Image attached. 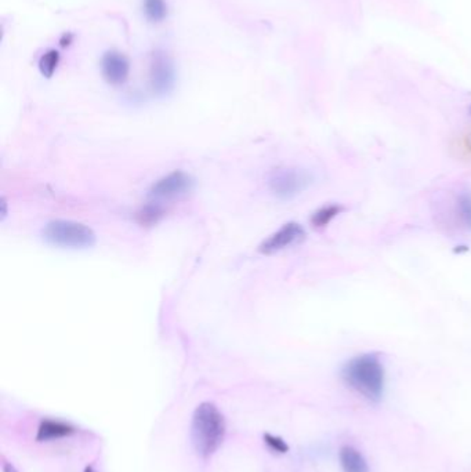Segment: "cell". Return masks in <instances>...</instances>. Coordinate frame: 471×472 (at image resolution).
<instances>
[{"label":"cell","instance_id":"cell-21","mask_svg":"<svg viewBox=\"0 0 471 472\" xmlns=\"http://www.w3.org/2000/svg\"><path fill=\"white\" fill-rule=\"evenodd\" d=\"M470 112H471V107H470Z\"/></svg>","mask_w":471,"mask_h":472},{"label":"cell","instance_id":"cell-8","mask_svg":"<svg viewBox=\"0 0 471 472\" xmlns=\"http://www.w3.org/2000/svg\"><path fill=\"white\" fill-rule=\"evenodd\" d=\"M101 70L108 83L119 86L128 80L130 64L123 54L118 51H108L101 58Z\"/></svg>","mask_w":471,"mask_h":472},{"label":"cell","instance_id":"cell-1","mask_svg":"<svg viewBox=\"0 0 471 472\" xmlns=\"http://www.w3.org/2000/svg\"><path fill=\"white\" fill-rule=\"evenodd\" d=\"M341 379L366 399L378 402L384 389V366L381 355L366 352L354 357L343 366Z\"/></svg>","mask_w":471,"mask_h":472},{"label":"cell","instance_id":"cell-15","mask_svg":"<svg viewBox=\"0 0 471 472\" xmlns=\"http://www.w3.org/2000/svg\"><path fill=\"white\" fill-rule=\"evenodd\" d=\"M60 53L57 50H48L39 60V70L45 78H51L58 67Z\"/></svg>","mask_w":471,"mask_h":472},{"label":"cell","instance_id":"cell-20","mask_svg":"<svg viewBox=\"0 0 471 472\" xmlns=\"http://www.w3.org/2000/svg\"><path fill=\"white\" fill-rule=\"evenodd\" d=\"M83 472H95V471H94V470H93L91 467H86V470H85V471Z\"/></svg>","mask_w":471,"mask_h":472},{"label":"cell","instance_id":"cell-19","mask_svg":"<svg viewBox=\"0 0 471 472\" xmlns=\"http://www.w3.org/2000/svg\"><path fill=\"white\" fill-rule=\"evenodd\" d=\"M3 472H19L11 464H9V463H4V466H3Z\"/></svg>","mask_w":471,"mask_h":472},{"label":"cell","instance_id":"cell-2","mask_svg":"<svg viewBox=\"0 0 471 472\" xmlns=\"http://www.w3.org/2000/svg\"><path fill=\"white\" fill-rule=\"evenodd\" d=\"M225 420L217 406L203 402L192 416L191 439L195 451L202 457H210L224 441Z\"/></svg>","mask_w":471,"mask_h":472},{"label":"cell","instance_id":"cell-10","mask_svg":"<svg viewBox=\"0 0 471 472\" xmlns=\"http://www.w3.org/2000/svg\"><path fill=\"white\" fill-rule=\"evenodd\" d=\"M76 432V428L72 427L71 424L58 421V420H50L46 419L42 420L38 428V435L36 441L38 442H50V441H57L61 438H67Z\"/></svg>","mask_w":471,"mask_h":472},{"label":"cell","instance_id":"cell-17","mask_svg":"<svg viewBox=\"0 0 471 472\" xmlns=\"http://www.w3.org/2000/svg\"><path fill=\"white\" fill-rule=\"evenodd\" d=\"M264 442H266V445L269 446V449L275 451V453H286L289 450V446L286 445V442L282 438L271 435V434L264 435Z\"/></svg>","mask_w":471,"mask_h":472},{"label":"cell","instance_id":"cell-11","mask_svg":"<svg viewBox=\"0 0 471 472\" xmlns=\"http://www.w3.org/2000/svg\"><path fill=\"white\" fill-rule=\"evenodd\" d=\"M340 463L344 472H369L363 456L351 446L340 450Z\"/></svg>","mask_w":471,"mask_h":472},{"label":"cell","instance_id":"cell-14","mask_svg":"<svg viewBox=\"0 0 471 472\" xmlns=\"http://www.w3.org/2000/svg\"><path fill=\"white\" fill-rule=\"evenodd\" d=\"M144 13L148 20L159 23L167 16V6L165 0H144Z\"/></svg>","mask_w":471,"mask_h":472},{"label":"cell","instance_id":"cell-13","mask_svg":"<svg viewBox=\"0 0 471 472\" xmlns=\"http://www.w3.org/2000/svg\"><path fill=\"white\" fill-rule=\"evenodd\" d=\"M450 150L453 157H457L459 160L471 162V127L453 138Z\"/></svg>","mask_w":471,"mask_h":472},{"label":"cell","instance_id":"cell-9","mask_svg":"<svg viewBox=\"0 0 471 472\" xmlns=\"http://www.w3.org/2000/svg\"><path fill=\"white\" fill-rule=\"evenodd\" d=\"M450 217L453 225L471 231V191H460L452 201Z\"/></svg>","mask_w":471,"mask_h":472},{"label":"cell","instance_id":"cell-16","mask_svg":"<svg viewBox=\"0 0 471 472\" xmlns=\"http://www.w3.org/2000/svg\"><path fill=\"white\" fill-rule=\"evenodd\" d=\"M162 216H163V209L157 203H151L144 209H141V211H138L137 219L140 224L154 225L162 219Z\"/></svg>","mask_w":471,"mask_h":472},{"label":"cell","instance_id":"cell-6","mask_svg":"<svg viewBox=\"0 0 471 472\" xmlns=\"http://www.w3.org/2000/svg\"><path fill=\"white\" fill-rule=\"evenodd\" d=\"M150 75H151L152 91L159 97L167 95L173 90L176 83V72L173 63L165 53L162 51L154 53Z\"/></svg>","mask_w":471,"mask_h":472},{"label":"cell","instance_id":"cell-3","mask_svg":"<svg viewBox=\"0 0 471 472\" xmlns=\"http://www.w3.org/2000/svg\"><path fill=\"white\" fill-rule=\"evenodd\" d=\"M42 234L48 243L60 248H86L95 243V234L91 228L68 220L50 221Z\"/></svg>","mask_w":471,"mask_h":472},{"label":"cell","instance_id":"cell-18","mask_svg":"<svg viewBox=\"0 0 471 472\" xmlns=\"http://www.w3.org/2000/svg\"><path fill=\"white\" fill-rule=\"evenodd\" d=\"M71 42H72V35H71V33L63 35V38H61V41H60V43H61L63 47L71 45Z\"/></svg>","mask_w":471,"mask_h":472},{"label":"cell","instance_id":"cell-7","mask_svg":"<svg viewBox=\"0 0 471 472\" xmlns=\"http://www.w3.org/2000/svg\"><path fill=\"white\" fill-rule=\"evenodd\" d=\"M194 188V180L184 172H173L157 180L150 189L152 199H172L177 198Z\"/></svg>","mask_w":471,"mask_h":472},{"label":"cell","instance_id":"cell-12","mask_svg":"<svg viewBox=\"0 0 471 472\" xmlns=\"http://www.w3.org/2000/svg\"><path fill=\"white\" fill-rule=\"evenodd\" d=\"M346 211V207L340 203H331L315 210L311 216V225L314 228H325L331 224L341 213Z\"/></svg>","mask_w":471,"mask_h":472},{"label":"cell","instance_id":"cell-4","mask_svg":"<svg viewBox=\"0 0 471 472\" xmlns=\"http://www.w3.org/2000/svg\"><path fill=\"white\" fill-rule=\"evenodd\" d=\"M313 182L314 177L310 172L297 167H284L269 176V187L272 195L278 199L292 201L306 192Z\"/></svg>","mask_w":471,"mask_h":472},{"label":"cell","instance_id":"cell-5","mask_svg":"<svg viewBox=\"0 0 471 472\" xmlns=\"http://www.w3.org/2000/svg\"><path fill=\"white\" fill-rule=\"evenodd\" d=\"M304 238H306V229L299 223L291 221L282 225L276 232L271 234L259 246V251L262 254L271 256L300 243L301 241H304Z\"/></svg>","mask_w":471,"mask_h":472}]
</instances>
